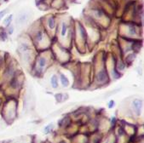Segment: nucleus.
<instances>
[{
	"label": "nucleus",
	"instance_id": "f257e3e1",
	"mask_svg": "<svg viewBox=\"0 0 144 143\" xmlns=\"http://www.w3.org/2000/svg\"><path fill=\"white\" fill-rule=\"evenodd\" d=\"M107 79H108V75L105 69L100 70L95 75V80L98 83H105Z\"/></svg>",
	"mask_w": 144,
	"mask_h": 143
},
{
	"label": "nucleus",
	"instance_id": "f03ea898",
	"mask_svg": "<svg viewBox=\"0 0 144 143\" xmlns=\"http://www.w3.org/2000/svg\"><path fill=\"white\" fill-rule=\"evenodd\" d=\"M132 108L134 113H136L137 116H140L142 113V101L141 99H135L132 101Z\"/></svg>",
	"mask_w": 144,
	"mask_h": 143
},
{
	"label": "nucleus",
	"instance_id": "7ed1b4c3",
	"mask_svg": "<svg viewBox=\"0 0 144 143\" xmlns=\"http://www.w3.org/2000/svg\"><path fill=\"white\" fill-rule=\"evenodd\" d=\"M29 15L27 13H21L18 15V17L16 18V25H24L26 21H28Z\"/></svg>",
	"mask_w": 144,
	"mask_h": 143
},
{
	"label": "nucleus",
	"instance_id": "20e7f679",
	"mask_svg": "<svg viewBox=\"0 0 144 143\" xmlns=\"http://www.w3.org/2000/svg\"><path fill=\"white\" fill-rule=\"evenodd\" d=\"M38 67H39V69L41 70V71L44 70L47 66V59L44 56L39 57L38 61Z\"/></svg>",
	"mask_w": 144,
	"mask_h": 143
},
{
	"label": "nucleus",
	"instance_id": "39448f33",
	"mask_svg": "<svg viewBox=\"0 0 144 143\" xmlns=\"http://www.w3.org/2000/svg\"><path fill=\"white\" fill-rule=\"evenodd\" d=\"M50 84H51V87L53 89H57L58 88V77L57 75L54 74V75L51 76L50 77Z\"/></svg>",
	"mask_w": 144,
	"mask_h": 143
},
{
	"label": "nucleus",
	"instance_id": "423d86ee",
	"mask_svg": "<svg viewBox=\"0 0 144 143\" xmlns=\"http://www.w3.org/2000/svg\"><path fill=\"white\" fill-rule=\"evenodd\" d=\"M18 49H19V51H20L21 53H22V54H25V53H27L28 52V50L30 49V47H29V45H28L27 43H21V44L19 45Z\"/></svg>",
	"mask_w": 144,
	"mask_h": 143
},
{
	"label": "nucleus",
	"instance_id": "0eeeda50",
	"mask_svg": "<svg viewBox=\"0 0 144 143\" xmlns=\"http://www.w3.org/2000/svg\"><path fill=\"white\" fill-rule=\"evenodd\" d=\"M60 81H61V83H62V86H63V87H68V85H69V83H70V82H69V80H68V78L66 77V76L64 75L63 73H61V75H60Z\"/></svg>",
	"mask_w": 144,
	"mask_h": 143
},
{
	"label": "nucleus",
	"instance_id": "6e6552de",
	"mask_svg": "<svg viewBox=\"0 0 144 143\" xmlns=\"http://www.w3.org/2000/svg\"><path fill=\"white\" fill-rule=\"evenodd\" d=\"M12 20H13V15H7V16H6L5 18L4 19V26H5L6 27H9V26H10V24H11Z\"/></svg>",
	"mask_w": 144,
	"mask_h": 143
},
{
	"label": "nucleus",
	"instance_id": "1a4fd4ad",
	"mask_svg": "<svg viewBox=\"0 0 144 143\" xmlns=\"http://www.w3.org/2000/svg\"><path fill=\"white\" fill-rule=\"evenodd\" d=\"M15 73V69L12 66H9L5 71V75L7 77H13V75Z\"/></svg>",
	"mask_w": 144,
	"mask_h": 143
},
{
	"label": "nucleus",
	"instance_id": "9d476101",
	"mask_svg": "<svg viewBox=\"0 0 144 143\" xmlns=\"http://www.w3.org/2000/svg\"><path fill=\"white\" fill-rule=\"evenodd\" d=\"M47 23H48V26L50 27V29H54L55 28V26H56V20H55V18L53 16L50 17L49 19H48Z\"/></svg>",
	"mask_w": 144,
	"mask_h": 143
},
{
	"label": "nucleus",
	"instance_id": "9b49d317",
	"mask_svg": "<svg viewBox=\"0 0 144 143\" xmlns=\"http://www.w3.org/2000/svg\"><path fill=\"white\" fill-rule=\"evenodd\" d=\"M35 39L38 43H39V42H41L42 40L44 39V32H42V31L37 32V33H36L35 35Z\"/></svg>",
	"mask_w": 144,
	"mask_h": 143
},
{
	"label": "nucleus",
	"instance_id": "f8f14e48",
	"mask_svg": "<svg viewBox=\"0 0 144 143\" xmlns=\"http://www.w3.org/2000/svg\"><path fill=\"white\" fill-rule=\"evenodd\" d=\"M93 15L95 18H98V19H99V18H101V17L104 15V12L101 10H94Z\"/></svg>",
	"mask_w": 144,
	"mask_h": 143
},
{
	"label": "nucleus",
	"instance_id": "ddd939ff",
	"mask_svg": "<svg viewBox=\"0 0 144 143\" xmlns=\"http://www.w3.org/2000/svg\"><path fill=\"white\" fill-rule=\"evenodd\" d=\"M79 34H80V36H81V38H82L83 39H85V38H86L85 29H84V27L82 26V25H79Z\"/></svg>",
	"mask_w": 144,
	"mask_h": 143
},
{
	"label": "nucleus",
	"instance_id": "4468645a",
	"mask_svg": "<svg viewBox=\"0 0 144 143\" xmlns=\"http://www.w3.org/2000/svg\"><path fill=\"white\" fill-rule=\"evenodd\" d=\"M10 87L13 89H17L18 88V85H19V83H18V80H17L15 77H12L11 80H10Z\"/></svg>",
	"mask_w": 144,
	"mask_h": 143
},
{
	"label": "nucleus",
	"instance_id": "2eb2a0df",
	"mask_svg": "<svg viewBox=\"0 0 144 143\" xmlns=\"http://www.w3.org/2000/svg\"><path fill=\"white\" fill-rule=\"evenodd\" d=\"M6 39H7V32L4 29L0 28V40L5 41Z\"/></svg>",
	"mask_w": 144,
	"mask_h": 143
},
{
	"label": "nucleus",
	"instance_id": "dca6fc26",
	"mask_svg": "<svg viewBox=\"0 0 144 143\" xmlns=\"http://www.w3.org/2000/svg\"><path fill=\"white\" fill-rule=\"evenodd\" d=\"M67 32H68V25L66 24L65 22H63L62 26V32H61V34H62V37H64L67 34Z\"/></svg>",
	"mask_w": 144,
	"mask_h": 143
},
{
	"label": "nucleus",
	"instance_id": "f3484780",
	"mask_svg": "<svg viewBox=\"0 0 144 143\" xmlns=\"http://www.w3.org/2000/svg\"><path fill=\"white\" fill-rule=\"evenodd\" d=\"M128 32H129V34H130V35H131V36L136 35V34H137V29H136L135 27L132 26V25H131V26H129Z\"/></svg>",
	"mask_w": 144,
	"mask_h": 143
},
{
	"label": "nucleus",
	"instance_id": "a211bd4d",
	"mask_svg": "<svg viewBox=\"0 0 144 143\" xmlns=\"http://www.w3.org/2000/svg\"><path fill=\"white\" fill-rule=\"evenodd\" d=\"M53 128H54V125H53V124H48V125H47V126L44 129V132L45 134H49L50 132L53 130Z\"/></svg>",
	"mask_w": 144,
	"mask_h": 143
},
{
	"label": "nucleus",
	"instance_id": "6ab92c4d",
	"mask_svg": "<svg viewBox=\"0 0 144 143\" xmlns=\"http://www.w3.org/2000/svg\"><path fill=\"white\" fill-rule=\"evenodd\" d=\"M112 74H113V77L115 79H117V78H119V77H120V76H121V75H120V73H119V72L117 71V70L115 69V68H114V69H113V71L112 72Z\"/></svg>",
	"mask_w": 144,
	"mask_h": 143
},
{
	"label": "nucleus",
	"instance_id": "aec40b11",
	"mask_svg": "<svg viewBox=\"0 0 144 143\" xmlns=\"http://www.w3.org/2000/svg\"><path fill=\"white\" fill-rule=\"evenodd\" d=\"M136 57V55H133V54H131V55H129L127 57H126V61H128L129 63H131V62L134 60V59H135Z\"/></svg>",
	"mask_w": 144,
	"mask_h": 143
},
{
	"label": "nucleus",
	"instance_id": "412c9836",
	"mask_svg": "<svg viewBox=\"0 0 144 143\" xmlns=\"http://www.w3.org/2000/svg\"><path fill=\"white\" fill-rule=\"evenodd\" d=\"M55 96H56V99L58 101H62V99H63V97H64V95L62 94V93H59V94H56Z\"/></svg>",
	"mask_w": 144,
	"mask_h": 143
},
{
	"label": "nucleus",
	"instance_id": "4be33fe9",
	"mask_svg": "<svg viewBox=\"0 0 144 143\" xmlns=\"http://www.w3.org/2000/svg\"><path fill=\"white\" fill-rule=\"evenodd\" d=\"M125 63H123V62H119L118 65V70L119 71H123V70H125Z\"/></svg>",
	"mask_w": 144,
	"mask_h": 143
},
{
	"label": "nucleus",
	"instance_id": "5701e85b",
	"mask_svg": "<svg viewBox=\"0 0 144 143\" xmlns=\"http://www.w3.org/2000/svg\"><path fill=\"white\" fill-rule=\"evenodd\" d=\"M114 106H115V101L113 100H111L110 101L108 102V108H113Z\"/></svg>",
	"mask_w": 144,
	"mask_h": 143
},
{
	"label": "nucleus",
	"instance_id": "b1692460",
	"mask_svg": "<svg viewBox=\"0 0 144 143\" xmlns=\"http://www.w3.org/2000/svg\"><path fill=\"white\" fill-rule=\"evenodd\" d=\"M13 32H14V27L12 26H9V27H8V32H7V33L8 34H13Z\"/></svg>",
	"mask_w": 144,
	"mask_h": 143
},
{
	"label": "nucleus",
	"instance_id": "393cba45",
	"mask_svg": "<svg viewBox=\"0 0 144 143\" xmlns=\"http://www.w3.org/2000/svg\"><path fill=\"white\" fill-rule=\"evenodd\" d=\"M6 12H7V10H1V11H0V20H2L3 18H4Z\"/></svg>",
	"mask_w": 144,
	"mask_h": 143
},
{
	"label": "nucleus",
	"instance_id": "a878e982",
	"mask_svg": "<svg viewBox=\"0 0 144 143\" xmlns=\"http://www.w3.org/2000/svg\"><path fill=\"white\" fill-rule=\"evenodd\" d=\"M111 124H112V126H114L115 124H116V118H113L112 119V121H111Z\"/></svg>",
	"mask_w": 144,
	"mask_h": 143
},
{
	"label": "nucleus",
	"instance_id": "bb28decb",
	"mask_svg": "<svg viewBox=\"0 0 144 143\" xmlns=\"http://www.w3.org/2000/svg\"><path fill=\"white\" fill-rule=\"evenodd\" d=\"M59 143H68L66 141H64V140H62V141H59Z\"/></svg>",
	"mask_w": 144,
	"mask_h": 143
},
{
	"label": "nucleus",
	"instance_id": "cd10ccee",
	"mask_svg": "<svg viewBox=\"0 0 144 143\" xmlns=\"http://www.w3.org/2000/svg\"><path fill=\"white\" fill-rule=\"evenodd\" d=\"M1 1H2V0H0V2H1Z\"/></svg>",
	"mask_w": 144,
	"mask_h": 143
},
{
	"label": "nucleus",
	"instance_id": "c85d7f7f",
	"mask_svg": "<svg viewBox=\"0 0 144 143\" xmlns=\"http://www.w3.org/2000/svg\"></svg>",
	"mask_w": 144,
	"mask_h": 143
}]
</instances>
